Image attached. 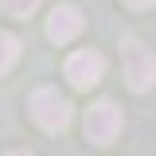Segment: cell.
I'll list each match as a JSON object with an SVG mask.
<instances>
[{"label": "cell", "instance_id": "cell-1", "mask_svg": "<svg viewBox=\"0 0 156 156\" xmlns=\"http://www.w3.org/2000/svg\"><path fill=\"white\" fill-rule=\"evenodd\" d=\"M31 117H35L39 129H47V133H62L66 125H70V101L58 94V90H51V86H39L35 94H31Z\"/></svg>", "mask_w": 156, "mask_h": 156}, {"label": "cell", "instance_id": "cell-2", "mask_svg": "<svg viewBox=\"0 0 156 156\" xmlns=\"http://www.w3.org/2000/svg\"><path fill=\"white\" fill-rule=\"evenodd\" d=\"M125 78H129V86L136 94H144V90L156 86V58L136 35L125 39Z\"/></svg>", "mask_w": 156, "mask_h": 156}, {"label": "cell", "instance_id": "cell-3", "mask_svg": "<svg viewBox=\"0 0 156 156\" xmlns=\"http://www.w3.org/2000/svg\"><path fill=\"white\" fill-rule=\"evenodd\" d=\"M121 125L125 121H121V109L113 101H94L86 109V140H94V144H113Z\"/></svg>", "mask_w": 156, "mask_h": 156}, {"label": "cell", "instance_id": "cell-4", "mask_svg": "<svg viewBox=\"0 0 156 156\" xmlns=\"http://www.w3.org/2000/svg\"><path fill=\"white\" fill-rule=\"evenodd\" d=\"M62 70H66V78H70L74 90H90V86H98L101 74H105V58L98 55V51H74V55L66 58Z\"/></svg>", "mask_w": 156, "mask_h": 156}, {"label": "cell", "instance_id": "cell-5", "mask_svg": "<svg viewBox=\"0 0 156 156\" xmlns=\"http://www.w3.org/2000/svg\"><path fill=\"white\" fill-rule=\"evenodd\" d=\"M82 31V16H78L74 4H58L47 16V39L51 43H70V39Z\"/></svg>", "mask_w": 156, "mask_h": 156}, {"label": "cell", "instance_id": "cell-6", "mask_svg": "<svg viewBox=\"0 0 156 156\" xmlns=\"http://www.w3.org/2000/svg\"><path fill=\"white\" fill-rule=\"evenodd\" d=\"M16 58H20V39L8 35V31H0V74H8L16 66Z\"/></svg>", "mask_w": 156, "mask_h": 156}, {"label": "cell", "instance_id": "cell-7", "mask_svg": "<svg viewBox=\"0 0 156 156\" xmlns=\"http://www.w3.org/2000/svg\"><path fill=\"white\" fill-rule=\"evenodd\" d=\"M0 4H4V12H8V16L27 20V16H31V12L39 8V4H43V0H0Z\"/></svg>", "mask_w": 156, "mask_h": 156}, {"label": "cell", "instance_id": "cell-8", "mask_svg": "<svg viewBox=\"0 0 156 156\" xmlns=\"http://www.w3.org/2000/svg\"><path fill=\"white\" fill-rule=\"evenodd\" d=\"M125 4H129V8H152L156 0H125Z\"/></svg>", "mask_w": 156, "mask_h": 156}, {"label": "cell", "instance_id": "cell-9", "mask_svg": "<svg viewBox=\"0 0 156 156\" xmlns=\"http://www.w3.org/2000/svg\"><path fill=\"white\" fill-rule=\"evenodd\" d=\"M8 156H31V152H8Z\"/></svg>", "mask_w": 156, "mask_h": 156}]
</instances>
